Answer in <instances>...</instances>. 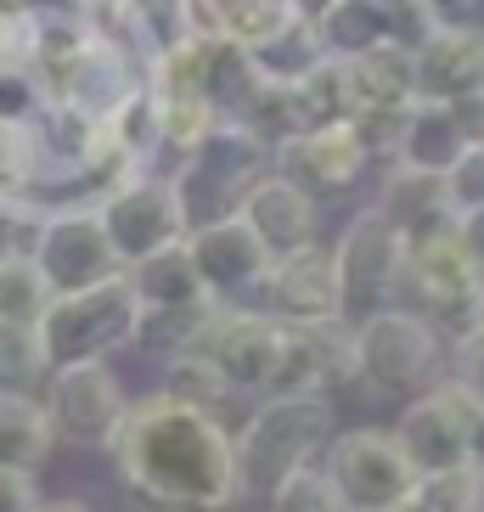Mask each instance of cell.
Returning <instances> with one entry per match:
<instances>
[{
  "mask_svg": "<svg viewBox=\"0 0 484 512\" xmlns=\"http://www.w3.org/2000/svg\"><path fill=\"white\" fill-rule=\"evenodd\" d=\"M113 467L158 512H231L237 507V462H231V428L209 411L175 406L164 394L130 400L119 434H113Z\"/></svg>",
  "mask_w": 484,
  "mask_h": 512,
  "instance_id": "cell-1",
  "label": "cell"
},
{
  "mask_svg": "<svg viewBox=\"0 0 484 512\" xmlns=\"http://www.w3.org/2000/svg\"><path fill=\"white\" fill-rule=\"evenodd\" d=\"M338 434L333 394H265L254 417L231 434V462H237V496L265 501L293 467L316 462L327 439Z\"/></svg>",
  "mask_w": 484,
  "mask_h": 512,
  "instance_id": "cell-2",
  "label": "cell"
},
{
  "mask_svg": "<svg viewBox=\"0 0 484 512\" xmlns=\"http://www.w3.org/2000/svg\"><path fill=\"white\" fill-rule=\"evenodd\" d=\"M265 169H271V147L259 136H248L237 119H220L181 164L169 169V192H175L181 226L203 231L242 214V203H248V192L259 186Z\"/></svg>",
  "mask_w": 484,
  "mask_h": 512,
  "instance_id": "cell-3",
  "label": "cell"
},
{
  "mask_svg": "<svg viewBox=\"0 0 484 512\" xmlns=\"http://www.w3.org/2000/svg\"><path fill=\"white\" fill-rule=\"evenodd\" d=\"M445 355H451V344L406 304H383L349 327L355 383H366L383 400H411V394L434 389L445 377Z\"/></svg>",
  "mask_w": 484,
  "mask_h": 512,
  "instance_id": "cell-4",
  "label": "cell"
},
{
  "mask_svg": "<svg viewBox=\"0 0 484 512\" xmlns=\"http://www.w3.org/2000/svg\"><path fill=\"white\" fill-rule=\"evenodd\" d=\"M400 293L411 299L406 310H417L451 344V338H462L468 327L484 321V259L468 248L462 231H439V237L406 242Z\"/></svg>",
  "mask_w": 484,
  "mask_h": 512,
  "instance_id": "cell-5",
  "label": "cell"
},
{
  "mask_svg": "<svg viewBox=\"0 0 484 512\" xmlns=\"http://www.w3.org/2000/svg\"><path fill=\"white\" fill-rule=\"evenodd\" d=\"M136 293L124 276L102 287H85V293H57L46 304V316L34 321L40 332V349H46V366H79V361H107L113 349H130V332H136Z\"/></svg>",
  "mask_w": 484,
  "mask_h": 512,
  "instance_id": "cell-6",
  "label": "cell"
},
{
  "mask_svg": "<svg viewBox=\"0 0 484 512\" xmlns=\"http://www.w3.org/2000/svg\"><path fill=\"white\" fill-rule=\"evenodd\" d=\"M321 467L333 479L338 501L349 512H394L406 507L411 490H417V467L406 462L400 439L389 428H344V434L327 439Z\"/></svg>",
  "mask_w": 484,
  "mask_h": 512,
  "instance_id": "cell-7",
  "label": "cell"
},
{
  "mask_svg": "<svg viewBox=\"0 0 484 512\" xmlns=\"http://www.w3.org/2000/svg\"><path fill=\"white\" fill-rule=\"evenodd\" d=\"M333 271H338V316H344V327H355L361 316L394 304L400 271H406V237L378 209H361L333 242Z\"/></svg>",
  "mask_w": 484,
  "mask_h": 512,
  "instance_id": "cell-8",
  "label": "cell"
},
{
  "mask_svg": "<svg viewBox=\"0 0 484 512\" xmlns=\"http://www.w3.org/2000/svg\"><path fill=\"white\" fill-rule=\"evenodd\" d=\"M40 389H46L40 400H46V417L57 428V439L62 445H79V451H107L113 434H119L124 411H130V394H124L119 372L107 361L51 366Z\"/></svg>",
  "mask_w": 484,
  "mask_h": 512,
  "instance_id": "cell-9",
  "label": "cell"
},
{
  "mask_svg": "<svg viewBox=\"0 0 484 512\" xmlns=\"http://www.w3.org/2000/svg\"><path fill=\"white\" fill-rule=\"evenodd\" d=\"M29 254H34V265L46 271L51 293H85V287H102V282H113V276H124L113 248H107L96 203H57V209H40Z\"/></svg>",
  "mask_w": 484,
  "mask_h": 512,
  "instance_id": "cell-10",
  "label": "cell"
},
{
  "mask_svg": "<svg viewBox=\"0 0 484 512\" xmlns=\"http://www.w3.org/2000/svg\"><path fill=\"white\" fill-rule=\"evenodd\" d=\"M91 203H96V214H102L107 248L119 259V271H130V265H141L147 254H158V248L186 237L175 192H169V175H158V169L113 186V192H102V197H91Z\"/></svg>",
  "mask_w": 484,
  "mask_h": 512,
  "instance_id": "cell-11",
  "label": "cell"
},
{
  "mask_svg": "<svg viewBox=\"0 0 484 512\" xmlns=\"http://www.w3.org/2000/svg\"><path fill=\"white\" fill-rule=\"evenodd\" d=\"M259 304L276 327H333L338 316V271H333V248H293V254H276L259 276Z\"/></svg>",
  "mask_w": 484,
  "mask_h": 512,
  "instance_id": "cell-12",
  "label": "cell"
},
{
  "mask_svg": "<svg viewBox=\"0 0 484 512\" xmlns=\"http://www.w3.org/2000/svg\"><path fill=\"white\" fill-rule=\"evenodd\" d=\"M468 428H473L468 389H456L451 377H439L434 389L411 394L389 434L400 439L406 462L417 467V479H423V473H445V467L468 462Z\"/></svg>",
  "mask_w": 484,
  "mask_h": 512,
  "instance_id": "cell-13",
  "label": "cell"
},
{
  "mask_svg": "<svg viewBox=\"0 0 484 512\" xmlns=\"http://www.w3.org/2000/svg\"><path fill=\"white\" fill-rule=\"evenodd\" d=\"M271 169L321 203V197L355 192L366 181V169H372V152L361 147V136L349 124H310L282 147H271Z\"/></svg>",
  "mask_w": 484,
  "mask_h": 512,
  "instance_id": "cell-14",
  "label": "cell"
},
{
  "mask_svg": "<svg viewBox=\"0 0 484 512\" xmlns=\"http://www.w3.org/2000/svg\"><path fill=\"white\" fill-rule=\"evenodd\" d=\"M276 344H282V327H276L265 310H248V304H220L197 338V355L214 361V372L226 377L231 394H265L276 366Z\"/></svg>",
  "mask_w": 484,
  "mask_h": 512,
  "instance_id": "cell-15",
  "label": "cell"
},
{
  "mask_svg": "<svg viewBox=\"0 0 484 512\" xmlns=\"http://www.w3.org/2000/svg\"><path fill=\"white\" fill-rule=\"evenodd\" d=\"M411 91L423 102L484 96V23H434V34L411 51Z\"/></svg>",
  "mask_w": 484,
  "mask_h": 512,
  "instance_id": "cell-16",
  "label": "cell"
},
{
  "mask_svg": "<svg viewBox=\"0 0 484 512\" xmlns=\"http://www.w3.org/2000/svg\"><path fill=\"white\" fill-rule=\"evenodd\" d=\"M344 383H355L344 321H333V327H282L265 394H333Z\"/></svg>",
  "mask_w": 484,
  "mask_h": 512,
  "instance_id": "cell-17",
  "label": "cell"
},
{
  "mask_svg": "<svg viewBox=\"0 0 484 512\" xmlns=\"http://www.w3.org/2000/svg\"><path fill=\"white\" fill-rule=\"evenodd\" d=\"M186 254H192V271L203 282V293L220 304H237L242 293H254L271 254L259 248V237L242 226V214L220 220V226H203V231H186Z\"/></svg>",
  "mask_w": 484,
  "mask_h": 512,
  "instance_id": "cell-18",
  "label": "cell"
},
{
  "mask_svg": "<svg viewBox=\"0 0 484 512\" xmlns=\"http://www.w3.org/2000/svg\"><path fill=\"white\" fill-rule=\"evenodd\" d=\"M34 136V158H40V181L34 192L51 181H85L91 186V169L102 158V119L91 113H79L68 102H46L40 107V119L29 124Z\"/></svg>",
  "mask_w": 484,
  "mask_h": 512,
  "instance_id": "cell-19",
  "label": "cell"
},
{
  "mask_svg": "<svg viewBox=\"0 0 484 512\" xmlns=\"http://www.w3.org/2000/svg\"><path fill=\"white\" fill-rule=\"evenodd\" d=\"M136 91H141V62L124 46H113V40L96 34L91 46L74 57V68L62 74L51 102H68V107H79V113H91V119H107L124 96H136Z\"/></svg>",
  "mask_w": 484,
  "mask_h": 512,
  "instance_id": "cell-20",
  "label": "cell"
},
{
  "mask_svg": "<svg viewBox=\"0 0 484 512\" xmlns=\"http://www.w3.org/2000/svg\"><path fill=\"white\" fill-rule=\"evenodd\" d=\"M242 226L259 237L265 254H293V248H310L316 242V197H304L293 181H282L276 169L259 175V186L242 203Z\"/></svg>",
  "mask_w": 484,
  "mask_h": 512,
  "instance_id": "cell-21",
  "label": "cell"
},
{
  "mask_svg": "<svg viewBox=\"0 0 484 512\" xmlns=\"http://www.w3.org/2000/svg\"><path fill=\"white\" fill-rule=\"evenodd\" d=\"M468 124L456 113L451 102H417L406 107V119H400V136H394V152L389 164L394 169H411V175H445V169L462 158L468 147Z\"/></svg>",
  "mask_w": 484,
  "mask_h": 512,
  "instance_id": "cell-22",
  "label": "cell"
},
{
  "mask_svg": "<svg viewBox=\"0 0 484 512\" xmlns=\"http://www.w3.org/2000/svg\"><path fill=\"white\" fill-rule=\"evenodd\" d=\"M372 209L389 220L406 242L439 237V231H456V214L445 209V192H439V175H411V169H389L378 203Z\"/></svg>",
  "mask_w": 484,
  "mask_h": 512,
  "instance_id": "cell-23",
  "label": "cell"
},
{
  "mask_svg": "<svg viewBox=\"0 0 484 512\" xmlns=\"http://www.w3.org/2000/svg\"><path fill=\"white\" fill-rule=\"evenodd\" d=\"M57 451V428L46 417L40 394H17L0 389V467L12 473H40Z\"/></svg>",
  "mask_w": 484,
  "mask_h": 512,
  "instance_id": "cell-24",
  "label": "cell"
},
{
  "mask_svg": "<svg viewBox=\"0 0 484 512\" xmlns=\"http://www.w3.org/2000/svg\"><path fill=\"white\" fill-rule=\"evenodd\" d=\"M124 282H130V293H136L141 310H164V304H197V299H209V293H203V282H197V271H192L186 237L169 242V248H158V254H147L141 265H130V271H124Z\"/></svg>",
  "mask_w": 484,
  "mask_h": 512,
  "instance_id": "cell-25",
  "label": "cell"
},
{
  "mask_svg": "<svg viewBox=\"0 0 484 512\" xmlns=\"http://www.w3.org/2000/svg\"><path fill=\"white\" fill-rule=\"evenodd\" d=\"M248 51V68L259 74V85H299L310 68H321L327 62V51H321V34L310 29V23H282V29H271L265 40H254Z\"/></svg>",
  "mask_w": 484,
  "mask_h": 512,
  "instance_id": "cell-26",
  "label": "cell"
},
{
  "mask_svg": "<svg viewBox=\"0 0 484 512\" xmlns=\"http://www.w3.org/2000/svg\"><path fill=\"white\" fill-rule=\"evenodd\" d=\"M192 6L197 34L209 40H231V46H254L271 29L288 23V6L282 0H186Z\"/></svg>",
  "mask_w": 484,
  "mask_h": 512,
  "instance_id": "cell-27",
  "label": "cell"
},
{
  "mask_svg": "<svg viewBox=\"0 0 484 512\" xmlns=\"http://www.w3.org/2000/svg\"><path fill=\"white\" fill-rule=\"evenodd\" d=\"M220 310V299H197V304H164V310H136V332H130V349H147L158 361L169 355H186L197 349L209 316Z\"/></svg>",
  "mask_w": 484,
  "mask_h": 512,
  "instance_id": "cell-28",
  "label": "cell"
},
{
  "mask_svg": "<svg viewBox=\"0 0 484 512\" xmlns=\"http://www.w3.org/2000/svg\"><path fill=\"white\" fill-rule=\"evenodd\" d=\"M152 107H158V152H175V164H181L186 152L197 147V141L209 136L214 124H220V113H214L209 102L197 91H175V85H147Z\"/></svg>",
  "mask_w": 484,
  "mask_h": 512,
  "instance_id": "cell-29",
  "label": "cell"
},
{
  "mask_svg": "<svg viewBox=\"0 0 484 512\" xmlns=\"http://www.w3.org/2000/svg\"><path fill=\"white\" fill-rule=\"evenodd\" d=\"M293 102H299V119L304 130L310 124H349V113H355V85H349V62L327 57L321 68H310V74L299 79V85H288Z\"/></svg>",
  "mask_w": 484,
  "mask_h": 512,
  "instance_id": "cell-30",
  "label": "cell"
},
{
  "mask_svg": "<svg viewBox=\"0 0 484 512\" xmlns=\"http://www.w3.org/2000/svg\"><path fill=\"white\" fill-rule=\"evenodd\" d=\"M158 394H164V400H175V406L209 411V417H220V406L231 400L226 377L214 372V361H203L197 349H186V355H169V361H164V383H158Z\"/></svg>",
  "mask_w": 484,
  "mask_h": 512,
  "instance_id": "cell-31",
  "label": "cell"
},
{
  "mask_svg": "<svg viewBox=\"0 0 484 512\" xmlns=\"http://www.w3.org/2000/svg\"><path fill=\"white\" fill-rule=\"evenodd\" d=\"M57 299L46 282V271L34 265L29 248H17V254L0 259V321H23V327H34V321L46 316V304Z\"/></svg>",
  "mask_w": 484,
  "mask_h": 512,
  "instance_id": "cell-32",
  "label": "cell"
},
{
  "mask_svg": "<svg viewBox=\"0 0 484 512\" xmlns=\"http://www.w3.org/2000/svg\"><path fill=\"white\" fill-rule=\"evenodd\" d=\"M406 507L411 512H484V473L473 462L445 467V473H423Z\"/></svg>",
  "mask_w": 484,
  "mask_h": 512,
  "instance_id": "cell-33",
  "label": "cell"
},
{
  "mask_svg": "<svg viewBox=\"0 0 484 512\" xmlns=\"http://www.w3.org/2000/svg\"><path fill=\"white\" fill-rule=\"evenodd\" d=\"M46 349H40V332L23 327V321H0V389L34 394L46 383Z\"/></svg>",
  "mask_w": 484,
  "mask_h": 512,
  "instance_id": "cell-34",
  "label": "cell"
},
{
  "mask_svg": "<svg viewBox=\"0 0 484 512\" xmlns=\"http://www.w3.org/2000/svg\"><path fill=\"white\" fill-rule=\"evenodd\" d=\"M265 501H271V512H349L344 501H338V490H333V479H327L321 456L316 462H304V467H293Z\"/></svg>",
  "mask_w": 484,
  "mask_h": 512,
  "instance_id": "cell-35",
  "label": "cell"
},
{
  "mask_svg": "<svg viewBox=\"0 0 484 512\" xmlns=\"http://www.w3.org/2000/svg\"><path fill=\"white\" fill-rule=\"evenodd\" d=\"M439 192H445V209L456 214V226L473 220V214H484V141L462 147V158L439 175Z\"/></svg>",
  "mask_w": 484,
  "mask_h": 512,
  "instance_id": "cell-36",
  "label": "cell"
},
{
  "mask_svg": "<svg viewBox=\"0 0 484 512\" xmlns=\"http://www.w3.org/2000/svg\"><path fill=\"white\" fill-rule=\"evenodd\" d=\"M34 181H40V158H34L29 124H6L0 119V192L34 197Z\"/></svg>",
  "mask_w": 484,
  "mask_h": 512,
  "instance_id": "cell-37",
  "label": "cell"
},
{
  "mask_svg": "<svg viewBox=\"0 0 484 512\" xmlns=\"http://www.w3.org/2000/svg\"><path fill=\"white\" fill-rule=\"evenodd\" d=\"M46 85L34 79L29 62H0V119L6 124H34L46 107Z\"/></svg>",
  "mask_w": 484,
  "mask_h": 512,
  "instance_id": "cell-38",
  "label": "cell"
},
{
  "mask_svg": "<svg viewBox=\"0 0 484 512\" xmlns=\"http://www.w3.org/2000/svg\"><path fill=\"white\" fill-rule=\"evenodd\" d=\"M445 372H451L456 389H468L473 406H484V321H479V327H468L462 338H451Z\"/></svg>",
  "mask_w": 484,
  "mask_h": 512,
  "instance_id": "cell-39",
  "label": "cell"
},
{
  "mask_svg": "<svg viewBox=\"0 0 484 512\" xmlns=\"http://www.w3.org/2000/svg\"><path fill=\"white\" fill-rule=\"evenodd\" d=\"M34 226H40V203H34V197L0 192V259L17 254V248H29Z\"/></svg>",
  "mask_w": 484,
  "mask_h": 512,
  "instance_id": "cell-40",
  "label": "cell"
},
{
  "mask_svg": "<svg viewBox=\"0 0 484 512\" xmlns=\"http://www.w3.org/2000/svg\"><path fill=\"white\" fill-rule=\"evenodd\" d=\"M40 484L34 473H12V467H0V512H40Z\"/></svg>",
  "mask_w": 484,
  "mask_h": 512,
  "instance_id": "cell-41",
  "label": "cell"
},
{
  "mask_svg": "<svg viewBox=\"0 0 484 512\" xmlns=\"http://www.w3.org/2000/svg\"><path fill=\"white\" fill-rule=\"evenodd\" d=\"M29 57V17L0 6V62H23Z\"/></svg>",
  "mask_w": 484,
  "mask_h": 512,
  "instance_id": "cell-42",
  "label": "cell"
},
{
  "mask_svg": "<svg viewBox=\"0 0 484 512\" xmlns=\"http://www.w3.org/2000/svg\"><path fill=\"white\" fill-rule=\"evenodd\" d=\"M439 23H468V12H479L484 0H423Z\"/></svg>",
  "mask_w": 484,
  "mask_h": 512,
  "instance_id": "cell-43",
  "label": "cell"
},
{
  "mask_svg": "<svg viewBox=\"0 0 484 512\" xmlns=\"http://www.w3.org/2000/svg\"><path fill=\"white\" fill-rule=\"evenodd\" d=\"M282 6H288L293 23H310V29H316V23H321L327 12H333L338 0H282Z\"/></svg>",
  "mask_w": 484,
  "mask_h": 512,
  "instance_id": "cell-44",
  "label": "cell"
},
{
  "mask_svg": "<svg viewBox=\"0 0 484 512\" xmlns=\"http://www.w3.org/2000/svg\"><path fill=\"white\" fill-rule=\"evenodd\" d=\"M468 462L484 473V406H473V428H468Z\"/></svg>",
  "mask_w": 484,
  "mask_h": 512,
  "instance_id": "cell-45",
  "label": "cell"
},
{
  "mask_svg": "<svg viewBox=\"0 0 484 512\" xmlns=\"http://www.w3.org/2000/svg\"><path fill=\"white\" fill-rule=\"evenodd\" d=\"M456 231H462V237H468V248H473V254H479V259H484V214H473V220H462V226H456Z\"/></svg>",
  "mask_w": 484,
  "mask_h": 512,
  "instance_id": "cell-46",
  "label": "cell"
},
{
  "mask_svg": "<svg viewBox=\"0 0 484 512\" xmlns=\"http://www.w3.org/2000/svg\"><path fill=\"white\" fill-rule=\"evenodd\" d=\"M40 512H91L85 501H40Z\"/></svg>",
  "mask_w": 484,
  "mask_h": 512,
  "instance_id": "cell-47",
  "label": "cell"
},
{
  "mask_svg": "<svg viewBox=\"0 0 484 512\" xmlns=\"http://www.w3.org/2000/svg\"><path fill=\"white\" fill-rule=\"evenodd\" d=\"M91 6H113V0H91Z\"/></svg>",
  "mask_w": 484,
  "mask_h": 512,
  "instance_id": "cell-48",
  "label": "cell"
},
{
  "mask_svg": "<svg viewBox=\"0 0 484 512\" xmlns=\"http://www.w3.org/2000/svg\"><path fill=\"white\" fill-rule=\"evenodd\" d=\"M394 512H411V507H394Z\"/></svg>",
  "mask_w": 484,
  "mask_h": 512,
  "instance_id": "cell-49",
  "label": "cell"
}]
</instances>
